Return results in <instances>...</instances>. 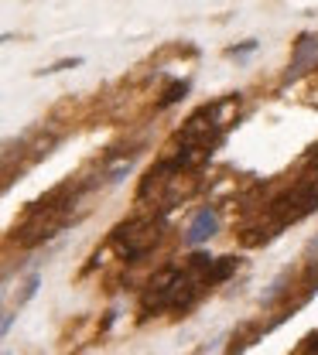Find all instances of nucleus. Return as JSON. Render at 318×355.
Masks as SVG:
<instances>
[{
    "mask_svg": "<svg viewBox=\"0 0 318 355\" xmlns=\"http://www.w3.org/2000/svg\"><path fill=\"white\" fill-rule=\"evenodd\" d=\"M113 243L120 246V253L127 257V260H137L140 253H147L154 243H158V225L154 222H127V225H120L117 232H113Z\"/></svg>",
    "mask_w": 318,
    "mask_h": 355,
    "instance_id": "f257e3e1",
    "label": "nucleus"
},
{
    "mask_svg": "<svg viewBox=\"0 0 318 355\" xmlns=\"http://www.w3.org/2000/svg\"><path fill=\"white\" fill-rule=\"evenodd\" d=\"M318 62V35H305V38H298V44H294V58H291V69H287V83L291 79H298L308 65H315Z\"/></svg>",
    "mask_w": 318,
    "mask_h": 355,
    "instance_id": "f03ea898",
    "label": "nucleus"
},
{
    "mask_svg": "<svg viewBox=\"0 0 318 355\" xmlns=\"http://www.w3.org/2000/svg\"><path fill=\"white\" fill-rule=\"evenodd\" d=\"M216 229H219V216H216V209H202L192 225H188V232H185V243L188 246H199V243H209L212 236H216Z\"/></svg>",
    "mask_w": 318,
    "mask_h": 355,
    "instance_id": "7ed1b4c3",
    "label": "nucleus"
},
{
    "mask_svg": "<svg viewBox=\"0 0 318 355\" xmlns=\"http://www.w3.org/2000/svg\"><path fill=\"white\" fill-rule=\"evenodd\" d=\"M76 65H83V58H62V62L48 65V69H45V76H55V72H62V69H76Z\"/></svg>",
    "mask_w": 318,
    "mask_h": 355,
    "instance_id": "20e7f679",
    "label": "nucleus"
},
{
    "mask_svg": "<svg viewBox=\"0 0 318 355\" xmlns=\"http://www.w3.org/2000/svg\"><path fill=\"white\" fill-rule=\"evenodd\" d=\"M305 355H318V331H312L305 338Z\"/></svg>",
    "mask_w": 318,
    "mask_h": 355,
    "instance_id": "39448f33",
    "label": "nucleus"
}]
</instances>
